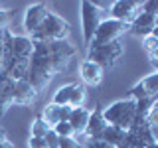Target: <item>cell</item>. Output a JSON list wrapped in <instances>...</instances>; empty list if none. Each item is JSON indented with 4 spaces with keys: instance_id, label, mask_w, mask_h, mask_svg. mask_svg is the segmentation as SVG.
<instances>
[{
    "instance_id": "cell-15",
    "label": "cell",
    "mask_w": 158,
    "mask_h": 148,
    "mask_svg": "<svg viewBox=\"0 0 158 148\" xmlns=\"http://www.w3.org/2000/svg\"><path fill=\"white\" fill-rule=\"evenodd\" d=\"M32 53H34V43L28 36H12V59H28L30 61Z\"/></svg>"
},
{
    "instance_id": "cell-20",
    "label": "cell",
    "mask_w": 158,
    "mask_h": 148,
    "mask_svg": "<svg viewBox=\"0 0 158 148\" xmlns=\"http://www.w3.org/2000/svg\"><path fill=\"white\" fill-rule=\"evenodd\" d=\"M158 101V95H150V97H144L140 101H136V117L138 118H146L148 111L152 109V105Z\"/></svg>"
},
{
    "instance_id": "cell-8",
    "label": "cell",
    "mask_w": 158,
    "mask_h": 148,
    "mask_svg": "<svg viewBox=\"0 0 158 148\" xmlns=\"http://www.w3.org/2000/svg\"><path fill=\"white\" fill-rule=\"evenodd\" d=\"M49 12H52V10H49L46 4H34V6H30L26 10V14H24V28H26V32L30 36L44 24V20L48 18Z\"/></svg>"
},
{
    "instance_id": "cell-14",
    "label": "cell",
    "mask_w": 158,
    "mask_h": 148,
    "mask_svg": "<svg viewBox=\"0 0 158 148\" xmlns=\"http://www.w3.org/2000/svg\"><path fill=\"white\" fill-rule=\"evenodd\" d=\"M103 71H105V69L101 65L89 61V59H85V61L81 63V67H79L83 83H85V85H91V87H95V85H99V83L103 81Z\"/></svg>"
},
{
    "instance_id": "cell-33",
    "label": "cell",
    "mask_w": 158,
    "mask_h": 148,
    "mask_svg": "<svg viewBox=\"0 0 158 148\" xmlns=\"http://www.w3.org/2000/svg\"><path fill=\"white\" fill-rule=\"evenodd\" d=\"M6 22H8V14H6L4 8H0V30L6 28Z\"/></svg>"
},
{
    "instance_id": "cell-11",
    "label": "cell",
    "mask_w": 158,
    "mask_h": 148,
    "mask_svg": "<svg viewBox=\"0 0 158 148\" xmlns=\"http://www.w3.org/2000/svg\"><path fill=\"white\" fill-rule=\"evenodd\" d=\"M14 79H10L6 73H0V118L14 105Z\"/></svg>"
},
{
    "instance_id": "cell-17",
    "label": "cell",
    "mask_w": 158,
    "mask_h": 148,
    "mask_svg": "<svg viewBox=\"0 0 158 148\" xmlns=\"http://www.w3.org/2000/svg\"><path fill=\"white\" fill-rule=\"evenodd\" d=\"M125 134H127V130H123V128H118V126L109 125L105 128V132H103V138H101V140L107 142V144H111V146H115V148H118V146L123 144V140H125Z\"/></svg>"
},
{
    "instance_id": "cell-27",
    "label": "cell",
    "mask_w": 158,
    "mask_h": 148,
    "mask_svg": "<svg viewBox=\"0 0 158 148\" xmlns=\"http://www.w3.org/2000/svg\"><path fill=\"white\" fill-rule=\"evenodd\" d=\"M142 12L156 16L158 14V0H146V2H142Z\"/></svg>"
},
{
    "instance_id": "cell-9",
    "label": "cell",
    "mask_w": 158,
    "mask_h": 148,
    "mask_svg": "<svg viewBox=\"0 0 158 148\" xmlns=\"http://www.w3.org/2000/svg\"><path fill=\"white\" fill-rule=\"evenodd\" d=\"M69 115H71V107L69 105H56V103H48L44 107L42 118L46 121V125L49 128H53L57 122H67Z\"/></svg>"
},
{
    "instance_id": "cell-34",
    "label": "cell",
    "mask_w": 158,
    "mask_h": 148,
    "mask_svg": "<svg viewBox=\"0 0 158 148\" xmlns=\"http://www.w3.org/2000/svg\"><path fill=\"white\" fill-rule=\"evenodd\" d=\"M148 57H150V63H152V65L156 67V71H158V49H156L154 53H150V56H148Z\"/></svg>"
},
{
    "instance_id": "cell-10",
    "label": "cell",
    "mask_w": 158,
    "mask_h": 148,
    "mask_svg": "<svg viewBox=\"0 0 158 148\" xmlns=\"http://www.w3.org/2000/svg\"><path fill=\"white\" fill-rule=\"evenodd\" d=\"M107 121L103 118V111L95 107V111H91V117H89V122H87V128L83 134L87 136V140H101L103 138V132L107 128Z\"/></svg>"
},
{
    "instance_id": "cell-31",
    "label": "cell",
    "mask_w": 158,
    "mask_h": 148,
    "mask_svg": "<svg viewBox=\"0 0 158 148\" xmlns=\"http://www.w3.org/2000/svg\"><path fill=\"white\" fill-rule=\"evenodd\" d=\"M28 146L30 148H48L46 138H32V136H30V140H28Z\"/></svg>"
},
{
    "instance_id": "cell-18",
    "label": "cell",
    "mask_w": 158,
    "mask_h": 148,
    "mask_svg": "<svg viewBox=\"0 0 158 148\" xmlns=\"http://www.w3.org/2000/svg\"><path fill=\"white\" fill-rule=\"evenodd\" d=\"M73 87H75V83H67V85L59 87L57 91H56V95H53V101L52 103H56V105H69Z\"/></svg>"
},
{
    "instance_id": "cell-25",
    "label": "cell",
    "mask_w": 158,
    "mask_h": 148,
    "mask_svg": "<svg viewBox=\"0 0 158 148\" xmlns=\"http://www.w3.org/2000/svg\"><path fill=\"white\" fill-rule=\"evenodd\" d=\"M142 47H144V51L150 56V53H154L156 49H158V39L156 38H152V36H146V38H142Z\"/></svg>"
},
{
    "instance_id": "cell-16",
    "label": "cell",
    "mask_w": 158,
    "mask_h": 148,
    "mask_svg": "<svg viewBox=\"0 0 158 148\" xmlns=\"http://www.w3.org/2000/svg\"><path fill=\"white\" fill-rule=\"evenodd\" d=\"M89 117H91V111L87 107H77V109H71V115H69V125H71L75 136H81L87 128V122H89Z\"/></svg>"
},
{
    "instance_id": "cell-28",
    "label": "cell",
    "mask_w": 158,
    "mask_h": 148,
    "mask_svg": "<svg viewBox=\"0 0 158 148\" xmlns=\"http://www.w3.org/2000/svg\"><path fill=\"white\" fill-rule=\"evenodd\" d=\"M146 122L148 125H158V101L152 105V109L148 111V115H146Z\"/></svg>"
},
{
    "instance_id": "cell-36",
    "label": "cell",
    "mask_w": 158,
    "mask_h": 148,
    "mask_svg": "<svg viewBox=\"0 0 158 148\" xmlns=\"http://www.w3.org/2000/svg\"><path fill=\"white\" fill-rule=\"evenodd\" d=\"M93 4H95L99 10H101V8H111L113 6V2H93Z\"/></svg>"
},
{
    "instance_id": "cell-3",
    "label": "cell",
    "mask_w": 158,
    "mask_h": 148,
    "mask_svg": "<svg viewBox=\"0 0 158 148\" xmlns=\"http://www.w3.org/2000/svg\"><path fill=\"white\" fill-rule=\"evenodd\" d=\"M121 56H123V43L111 42V43H103V46H91L87 53V59L101 65L103 69H109L121 59Z\"/></svg>"
},
{
    "instance_id": "cell-32",
    "label": "cell",
    "mask_w": 158,
    "mask_h": 148,
    "mask_svg": "<svg viewBox=\"0 0 158 148\" xmlns=\"http://www.w3.org/2000/svg\"><path fill=\"white\" fill-rule=\"evenodd\" d=\"M2 57H4V30H0V73H2Z\"/></svg>"
},
{
    "instance_id": "cell-19",
    "label": "cell",
    "mask_w": 158,
    "mask_h": 148,
    "mask_svg": "<svg viewBox=\"0 0 158 148\" xmlns=\"http://www.w3.org/2000/svg\"><path fill=\"white\" fill-rule=\"evenodd\" d=\"M85 99H87V91H85V87L79 85V83H75V87H73V91H71V99H69V107H71V109L83 107Z\"/></svg>"
},
{
    "instance_id": "cell-4",
    "label": "cell",
    "mask_w": 158,
    "mask_h": 148,
    "mask_svg": "<svg viewBox=\"0 0 158 148\" xmlns=\"http://www.w3.org/2000/svg\"><path fill=\"white\" fill-rule=\"evenodd\" d=\"M131 26L125 22H118V20H101V24H99L95 36H93V42L91 46H103V43H111V42H118V38L123 36V34H127ZM89 46V47H91Z\"/></svg>"
},
{
    "instance_id": "cell-23",
    "label": "cell",
    "mask_w": 158,
    "mask_h": 148,
    "mask_svg": "<svg viewBox=\"0 0 158 148\" xmlns=\"http://www.w3.org/2000/svg\"><path fill=\"white\" fill-rule=\"evenodd\" d=\"M53 132L59 136V138H67V136H75V132H73V128H71V125L69 122H57L56 126L52 128Z\"/></svg>"
},
{
    "instance_id": "cell-22",
    "label": "cell",
    "mask_w": 158,
    "mask_h": 148,
    "mask_svg": "<svg viewBox=\"0 0 158 148\" xmlns=\"http://www.w3.org/2000/svg\"><path fill=\"white\" fill-rule=\"evenodd\" d=\"M140 85L148 91V95H158V71H154L152 75L144 77L140 81Z\"/></svg>"
},
{
    "instance_id": "cell-41",
    "label": "cell",
    "mask_w": 158,
    "mask_h": 148,
    "mask_svg": "<svg viewBox=\"0 0 158 148\" xmlns=\"http://www.w3.org/2000/svg\"><path fill=\"white\" fill-rule=\"evenodd\" d=\"M154 20H156V26H158V14H156V16H154Z\"/></svg>"
},
{
    "instance_id": "cell-12",
    "label": "cell",
    "mask_w": 158,
    "mask_h": 148,
    "mask_svg": "<svg viewBox=\"0 0 158 148\" xmlns=\"http://www.w3.org/2000/svg\"><path fill=\"white\" fill-rule=\"evenodd\" d=\"M38 99V91L30 85L28 79L16 81L14 85V105H32Z\"/></svg>"
},
{
    "instance_id": "cell-35",
    "label": "cell",
    "mask_w": 158,
    "mask_h": 148,
    "mask_svg": "<svg viewBox=\"0 0 158 148\" xmlns=\"http://www.w3.org/2000/svg\"><path fill=\"white\" fill-rule=\"evenodd\" d=\"M150 126V134L154 138V142H158V125H148Z\"/></svg>"
},
{
    "instance_id": "cell-40",
    "label": "cell",
    "mask_w": 158,
    "mask_h": 148,
    "mask_svg": "<svg viewBox=\"0 0 158 148\" xmlns=\"http://www.w3.org/2000/svg\"><path fill=\"white\" fill-rule=\"evenodd\" d=\"M146 148H158V142H152V144H148Z\"/></svg>"
},
{
    "instance_id": "cell-24",
    "label": "cell",
    "mask_w": 158,
    "mask_h": 148,
    "mask_svg": "<svg viewBox=\"0 0 158 148\" xmlns=\"http://www.w3.org/2000/svg\"><path fill=\"white\" fill-rule=\"evenodd\" d=\"M57 148H83V144L75 136H67V138H59Z\"/></svg>"
},
{
    "instance_id": "cell-30",
    "label": "cell",
    "mask_w": 158,
    "mask_h": 148,
    "mask_svg": "<svg viewBox=\"0 0 158 148\" xmlns=\"http://www.w3.org/2000/svg\"><path fill=\"white\" fill-rule=\"evenodd\" d=\"M57 142H59V136L53 130H49L48 134H46V144H48V148H57Z\"/></svg>"
},
{
    "instance_id": "cell-2",
    "label": "cell",
    "mask_w": 158,
    "mask_h": 148,
    "mask_svg": "<svg viewBox=\"0 0 158 148\" xmlns=\"http://www.w3.org/2000/svg\"><path fill=\"white\" fill-rule=\"evenodd\" d=\"M71 26L69 22H65L61 16L49 12L48 18L44 20V24L40 26L32 36H28L32 42H57V39H67Z\"/></svg>"
},
{
    "instance_id": "cell-37",
    "label": "cell",
    "mask_w": 158,
    "mask_h": 148,
    "mask_svg": "<svg viewBox=\"0 0 158 148\" xmlns=\"http://www.w3.org/2000/svg\"><path fill=\"white\" fill-rule=\"evenodd\" d=\"M6 140H8V138H6V130L0 126V144H2V142H6Z\"/></svg>"
},
{
    "instance_id": "cell-13",
    "label": "cell",
    "mask_w": 158,
    "mask_h": 148,
    "mask_svg": "<svg viewBox=\"0 0 158 148\" xmlns=\"http://www.w3.org/2000/svg\"><path fill=\"white\" fill-rule=\"evenodd\" d=\"M154 28H156L154 16H152V14H146V12H140L135 20H132V24H131V32L135 34V36H140V38L150 36Z\"/></svg>"
},
{
    "instance_id": "cell-26",
    "label": "cell",
    "mask_w": 158,
    "mask_h": 148,
    "mask_svg": "<svg viewBox=\"0 0 158 148\" xmlns=\"http://www.w3.org/2000/svg\"><path fill=\"white\" fill-rule=\"evenodd\" d=\"M144 97H150V95H148V91L140 85V83H136V85L132 87V91H131V99L132 101H140V99H144Z\"/></svg>"
},
{
    "instance_id": "cell-21",
    "label": "cell",
    "mask_w": 158,
    "mask_h": 148,
    "mask_svg": "<svg viewBox=\"0 0 158 148\" xmlns=\"http://www.w3.org/2000/svg\"><path fill=\"white\" fill-rule=\"evenodd\" d=\"M52 130L48 125H46V121H44L42 117L36 118V121L32 122V130H30V136L32 138H46V134Z\"/></svg>"
},
{
    "instance_id": "cell-7",
    "label": "cell",
    "mask_w": 158,
    "mask_h": 148,
    "mask_svg": "<svg viewBox=\"0 0 158 148\" xmlns=\"http://www.w3.org/2000/svg\"><path fill=\"white\" fill-rule=\"evenodd\" d=\"M140 12H142V2H135V0H117L111 6V18L125 22L128 26Z\"/></svg>"
},
{
    "instance_id": "cell-38",
    "label": "cell",
    "mask_w": 158,
    "mask_h": 148,
    "mask_svg": "<svg viewBox=\"0 0 158 148\" xmlns=\"http://www.w3.org/2000/svg\"><path fill=\"white\" fill-rule=\"evenodd\" d=\"M0 148H16V146H14L10 140H6V142H2V144H0Z\"/></svg>"
},
{
    "instance_id": "cell-5",
    "label": "cell",
    "mask_w": 158,
    "mask_h": 148,
    "mask_svg": "<svg viewBox=\"0 0 158 148\" xmlns=\"http://www.w3.org/2000/svg\"><path fill=\"white\" fill-rule=\"evenodd\" d=\"M48 49L53 61V71L61 73L69 67V61L75 57L77 49L73 43H69V39H57V42H48Z\"/></svg>"
},
{
    "instance_id": "cell-29",
    "label": "cell",
    "mask_w": 158,
    "mask_h": 148,
    "mask_svg": "<svg viewBox=\"0 0 158 148\" xmlns=\"http://www.w3.org/2000/svg\"><path fill=\"white\" fill-rule=\"evenodd\" d=\"M83 148H115V146L107 144V142H103V140H85Z\"/></svg>"
},
{
    "instance_id": "cell-39",
    "label": "cell",
    "mask_w": 158,
    "mask_h": 148,
    "mask_svg": "<svg viewBox=\"0 0 158 148\" xmlns=\"http://www.w3.org/2000/svg\"><path fill=\"white\" fill-rule=\"evenodd\" d=\"M150 36H152V38H156V39H158V26H156L154 30H152V34H150Z\"/></svg>"
},
{
    "instance_id": "cell-1",
    "label": "cell",
    "mask_w": 158,
    "mask_h": 148,
    "mask_svg": "<svg viewBox=\"0 0 158 148\" xmlns=\"http://www.w3.org/2000/svg\"><path fill=\"white\" fill-rule=\"evenodd\" d=\"M103 118L107 121V125L118 126L123 130H128L132 126L136 118V101L128 99H121V101H115L113 105H109L105 111H103Z\"/></svg>"
},
{
    "instance_id": "cell-6",
    "label": "cell",
    "mask_w": 158,
    "mask_h": 148,
    "mask_svg": "<svg viewBox=\"0 0 158 148\" xmlns=\"http://www.w3.org/2000/svg\"><path fill=\"white\" fill-rule=\"evenodd\" d=\"M99 24H101V10L93 2L83 0L81 2V28H83V43L91 46Z\"/></svg>"
}]
</instances>
